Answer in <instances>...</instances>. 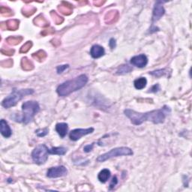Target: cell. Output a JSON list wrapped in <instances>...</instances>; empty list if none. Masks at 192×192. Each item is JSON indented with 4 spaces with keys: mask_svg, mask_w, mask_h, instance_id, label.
Wrapping results in <instances>:
<instances>
[{
    "mask_svg": "<svg viewBox=\"0 0 192 192\" xmlns=\"http://www.w3.org/2000/svg\"><path fill=\"white\" fill-rule=\"evenodd\" d=\"M170 111L169 107L164 106L162 109L155 110L147 113H140L133 110L126 109L124 113L131 120V123L135 125H140L145 121L152 122L154 124L163 123L166 119L167 114Z\"/></svg>",
    "mask_w": 192,
    "mask_h": 192,
    "instance_id": "cell-1",
    "label": "cell"
},
{
    "mask_svg": "<svg viewBox=\"0 0 192 192\" xmlns=\"http://www.w3.org/2000/svg\"><path fill=\"white\" fill-rule=\"evenodd\" d=\"M89 78L86 74H81L74 79L65 81L60 84L57 89V92L59 96H68L74 92L80 90L86 86Z\"/></svg>",
    "mask_w": 192,
    "mask_h": 192,
    "instance_id": "cell-2",
    "label": "cell"
},
{
    "mask_svg": "<svg viewBox=\"0 0 192 192\" xmlns=\"http://www.w3.org/2000/svg\"><path fill=\"white\" fill-rule=\"evenodd\" d=\"M33 93L34 90H32V89H22V90L14 89L12 92L3 101L2 106L3 107L6 108V109L10 108L11 107L16 105L17 103L20 100H22L25 96L32 95Z\"/></svg>",
    "mask_w": 192,
    "mask_h": 192,
    "instance_id": "cell-3",
    "label": "cell"
},
{
    "mask_svg": "<svg viewBox=\"0 0 192 192\" xmlns=\"http://www.w3.org/2000/svg\"><path fill=\"white\" fill-rule=\"evenodd\" d=\"M40 110V107L38 103L34 101H29L23 104L22 111L23 117L21 122L24 124H28L32 121L33 117L36 113H38Z\"/></svg>",
    "mask_w": 192,
    "mask_h": 192,
    "instance_id": "cell-4",
    "label": "cell"
},
{
    "mask_svg": "<svg viewBox=\"0 0 192 192\" xmlns=\"http://www.w3.org/2000/svg\"><path fill=\"white\" fill-rule=\"evenodd\" d=\"M133 151L129 147H118L111 149L109 152L104 153L97 158V162H104L105 161L110 159L114 157L124 156H132Z\"/></svg>",
    "mask_w": 192,
    "mask_h": 192,
    "instance_id": "cell-5",
    "label": "cell"
},
{
    "mask_svg": "<svg viewBox=\"0 0 192 192\" xmlns=\"http://www.w3.org/2000/svg\"><path fill=\"white\" fill-rule=\"evenodd\" d=\"M50 154V149H48L46 145L41 144L32 151V158L36 164H43L47 161Z\"/></svg>",
    "mask_w": 192,
    "mask_h": 192,
    "instance_id": "cell-6",
    "label": "cell"
},
{
    "mask_svg": "<svg viewBox=\"0 0 192 192\" xmlns=\"http://www.w3.org/2000/svg\"><path fill=\"white\" fill-rule=\"evenodd\" d=\"M94 131L93 128H89V129H77L71 131L69 134V138L73 141H77L87 134H92Z\"/></svg>",
    "mask_w": 192,
    "mask_h": 192,
    "instance_id": "cell-7",
    "label": "cell"
},
{
    "mask_svg": "<svg viewBox=\"0 0 192 192\" xmlns=\"http://www.w3.org/2000/svg\"><path fill=\"white\" fill-rule=\"evenodd\" d=\"M68 170L64 166H58L50 168L47 172V176L49 178H58L67 175Z\"/></svg>",
    "mask_w": 192,
    "mask_h": 192,
    "instance_id": "cell-8",
    "label": "cell"
},
{
    "mask_svg": "<svg viewBox=\"0 0 192 192\" xmlns=\"http://www.w3.org/2000/svg\"><path fill=\"white\" fill-rule=\"evenodd\" d=\"M164 3V2H157L155 5L154 9H153V14H152V23L156 22L158 21L159 19L162 17L163 15L165 13V10H164V7H163L162 4Z\"/></svg>",
    "mask_w": 192,
    "mask_h": 192,
    "instance_id": "cell-9",
    "label": "cell"
},
{
    "mask_svg": "<svg viewBox=\"0 0 192 192\" xmlns=\"http://www.w3.org/2000/svg\"><path fill=\"white\" fill-rule=\"evenodd\" d=\"M131 63L136 67L143 68L148 63V59L144 54H140V55L135 56V57L131 58Z\"/></svg>",
    "mask_w": 192,
    "mask_h": 192,
    "instance_id": "cell-10",
    "label": "cell"
},
{
    "mask_svg": "<svg viewBox=\"0 0 192 192\" xmlns=\"http://www.w3.org/2000/svg\"><path fill=\"white\" fill-rule=\"evenodd\" d=\"M105 53V50H104V47L98 45V44H95L92 47L90 50V54L92 58L94 59H98L103 57Z\"/></svg>",
    "mask_w": 192,
    "mask_h": 192,
    "instance_id": "cell-11",
    "label": "cell"
},
{
    "mask_svg": "<svg viewBox=\"0 0 192 192\" xmlns=\"http://www.w3.org/2000/svg\"><path fill=\"white\" fill-rule=\"evenodd\" d=\"M0 130H1V134L3 137H6V138L10 137L11 134H12L10 126L8 125L7 122L4 119H2L1 122H0Z\"/></svg>",
    "mask_w": 192,
    "mask_h": 192,
    "instance_id": "cell-12",
    "label": "cell"
},
{
    "mask_svg": "<svg viewBox=\"0 0 192 192\" xmlns=\"http://www.w3.org/2000/svg\"><path fill=\"white\" fill-rule=\"evenodd\" d=\"M68 130H69V126H68L67 123H61L56 125V131L62 138H64L66 136Z\"/></svg>",
    "mask_w": 192,
    "mask_h": 192,
    "instance_id": "cell-13",
    "label": "cell"
},
{
    "mask_svg": "<svg viewBox=\"0 0 192 192\" xmlns=\"http://www.w3.org/2000/svg\"><path fill=\"white\" fill-rule=\"evenodd\" d=\"M58 8H59L60 12L65 15H69L72 12V6H71V5H70L68 3H65V2H63L62 5H59Z\"/></svg>",
    "mask_w": 192,
    "mask_h": 192,
    "instance_id": "cell-14",
    "label": "cell"
},
{
    "mask_svg": "<svg viewBox=\"0 0 192 192\" xmlns=\"http://www.w3.org/2000/svg\"><path fill=\"white\" fill-rule=\"evenodd\" d=\"M110 175H111V173H110V171L109 170L104 169L98 173V179L101 182H102V183H105V182L110 179Z\"/></svg>",
    "mask_w": 192,
    "mask_h": 192,
    "instance_id": "cell-15",
    "label": "cell"
},
{
    "mask_svg": "<svg viewBox=\"0 0 192 192\" xmlns=\"http://www.w3.org/2000/svg\"><path fill=\"white\" fill-rule=\"evenodd\" d=\"M19 20H9L5 22V30H8L11 31H15L19 27Z\"/></svg>",
    "mask_w": 192,
    "mask_h": 192,
    "instance_id": "cell-16",
    "label": "cell"
},
{
    "mask_svg": "<svg viewBox=\"0 0 192 192\" xmlns=\"http://www.w3.org/2000/svg\"><path fill=\"white\" fill-rule=\"evenodd\" d=\"M134 84V87L137 90H143L146 86L147 80L145 77H140V78L135 80Z\"/></svg>",
    "mask_w": 192,
    "mask_h": 192,
    "instance_id": "cell-17",
    "label": "cell"
},
{
    "mask_svg": "<svg viewBox=\"0 0 192 192\" xmlns=\"http://www.w3.org/2000/svg\"><path fill=\"white\" fill-rule=\"evenodd\" d=\"M34 23H36V25H37V26H38L45 27L49 26V22H48V21L43 17V15L41 14L38 15V16L35 19Z\"/></svg>",
    "mask_w": 192,
    "mask_h": 192,
    "instance_id": "cell-18",
    "label": "cell"
},
{
    "mask_svg": "<svg viewBox=\"0 0 192 192\" xmlns=\"http://www.w3.org/2000/svg\"><path fill=\"white\" fill-rule=\"evenodd\" d=\"M21 65L23 70L25 71H31V70L33 69L34 65L30 60H29L27 58H23L22 61H21Z\"/></svg>",
    "mask_w": 192,
    "mask_h": 192,
    "instance_id": "cell-19",
    "label": "cell"
},
{
    "mask_svg": "<svg viewBox=\"0 0 192 192\" xmlns=\"http://www.w3.org/2000/svg\"><path fill=\"white\" fill-rule=\"evenodd\" d=\"M67 152V149L65 147H53L50 149V153L51 155L64 156Z\"/></svg>",
    "mask_w": 192,
    "mask_h": 192,
    "instance_id": "cell-20",
    "label": "cell"
},
{
    "mask_svg": "<svg viewBox=\"0 0 192 192\" xmlns=\"http://www.w3.org/2000/svg\"><path fill=\"white\" fill-rule=\"evenodd\" d=\"M132 70H133L132 67L129 66V65H123L120 67H119L117 71H116V74L119 75H123V74H127V73L131 72Z\"/></svg>",
    "mask_w": 192,
    "mask_h": 192,
    "instance_id": "cell-21",
    "label": "cell"
},
{
    "mask_svg": "<svg viewBox=\"0 0 192 192\" xmlns=\"http://www.w3.org/2000/svg\"><path fill=\"white\" fill-rule=\"evenodd\" d=\"M23 38L20 36H11L6 39V41L11 45H17L22 41Z\"/></svg>",
    "mask_w": 192,
    "mask_h": 192,
    "instance_id": "cell-22",
    "label": "cell"
},
{
    "mask_svg": "<svg viewBox=\"0 0 192 192\" xmlns=\"http://www.w3.org/2000/svg\"><path fill=\"white\" fill-rule=\"evenodd\" d=\"M149 74H150L151 75H152V76H154L156 77H164L168 74V70L166 69H159V70H156V71H151V72H149Z\"/></svg>",
    "mask_w": 192,
    "mask_h": 192,
    "instance_id": "cell-23",
    "label": "cell"
},
{
    "mask_svg": "<svg viewBox=\"0 0 192 192\" xmlns=\"http://www.w3.org/2000/svg\"><path fill=\"white\" fill-rule=\"evenodd\" d=\"M116 15H118V13L117 11H110L109 13L107 14L106 17H105V21L107 23H113L114 21V19L116 18Z\"/></svg>",
    "mask_w": 192,
    "mask_h": 192,
    "instance_id": "cell-24",
    "label": "cell"
},
{
    "mask_svg": "<svg viewBox=\"0 0 192 192\" xmlns=\"http://www.w3.org/2000/svg\"><path fill=\"white\" fill-rule=\"evenodd\" d=\"M46 57H47V53L44 51V50H39V51H38L37 53L32 54V57L40 62L45 59Z\"/></svg>",
    "mask_w": 192,
    "mask_h": 192,
    "instance_id": "cell-25",
    "label": "cell"
},
{
    "mask_svg": "<svg viewBox=\"0 0 192 192\" xmlns=\"http://www.w3.org/2000/svg\"><path fill=\"white\" fill-rule=\"evenodd\" d=\"M35 11H36V8L34 7H26L24 8H23V14L25 15L26 17H30L31 15H32L35 13Z\"/></svg>",
    "mask_w": 192,
    "mask_h": 192,
    "instance_id": "cell-26",
    "label": "cell"
},
{
    "mask_svg": "<svg viewBox=\"0 0 192 192\" xmlns=\"http://www.w3.org/2000/svg\"><path fill=\"white\" fill-rule=\"evenodd\" d=\"M50 14H51V16L53 17V20L54 22H55L57 24H60V23H62L63 22V17H59V15L57 14V13H56V11H51V13H50Z\"/></svg>",
    "mask_w": 192,
    "mask_h": 192,
    "instance_id": "cell-27",
    "label": "cell"
},
{
    "mask_svg": "<svg viewBox=\"0 0 192 192\" xmlns=\"http://www.w3.org/2000/svg\"><path fill=\"white\" fill-rule=\"evenodd\" d=\"M32 46V41H27L26 44H24V45L22 46V47L20 48V53H27L29 50H30V48Z\"/></svg>",
    "mask_w": 192,
    "mask_h": 192,
    "instance_id": "cell-28",
    "label": "cell"
},
{
    "mask_svg": "<svg viewBox=\"0 0 192 192\" xmlns=\"http://www.w3.org/2000/svg\"><path fill=\"white\" fill-rule=\"evenodd\" d=\"M48 132H49V129H48L47 128H45V129H38L36 131L37 136L40 137L46 136L48 134Z\"/></svg>",
    "mask_w": 192,
    "mask_h": 192,
    "instance_id": "cell-29",
    "label": "cell"
},
{
    "mask_svg": "<svg viewBox=\"0 0 192 192\" xmlns=\"http://www.w3.org/2000/svg\"><path fill=\"white\" fill-rule=\"evenodd\" d=\"M0 12H1V14H3V15H6V16H10V15H9L8 13L10 14L11 15L13 14L12 11H11L10 9L8 8L4 7V6H2L1 8H0Z\"/></svg>",
    "mask_w": 192,
    "mask_h": 192,
    "instance_id": "cell-30",
    "label": "cell"
},
{
    "mask_svg": "<svg viewBox=\"0 0 192 192\" xmlns=\"http://www.w3.org/2000/svg\"><path fill=\"white\" fill-rule=\"evenodd\" d=\"M117 183H118L117 177H116V176H113V179H112L111 180V182H110V190L113 189V188L115 187L116 185H117Z\"/></svg>",
    "mask_w": 192,
    "mask_h": 192,
    "instance_id": "cell-31",
    "label": "cell"
},
{
    "mask_svg": "<svg viewBox=\"0 0 192 192\" xmlns=\"http://www.w3.org/2000/svg\"><path fill=\"white\" fill-rule=\"evenodd\" d=\"M69 67V65H59V66L57 67V71L58 74H62L63 72L64 71H65V69H68V68Z\"/></svg>",
    "mask_w": 192,
    "mask_h": 192,
    "instance_id": "cell-32",
    "label": "cell"
},
{
    "mask_svg": "<svg viewBox=\"0 0 192 192\" xmlns=\"http://www.w3.org/2000/svg\"><path fill=\"white\" fill-rule=\"evenodd\" d=\"M159 90H160V86H159V84L157 83V84L154 85V86H152L150 89H149V92H158Z\"/></svg>",
    "mask_w": 192,
    "mask_h": 192,
    "instance_id": "cell-33",
    "label": "cell"
},
{
    "mask_svg": "<svg viewBox=\"0 0 192 192\" xmlns=\"http://www.w3.org/2000/svg\"><path fill=\"white\" fill-rule=\"evenodd\" d=\"M94 145H95L94 143H92V144H90V145H87V146H86L84 148H83V150H84L85 152H90L93 149Z\"/></svg>",
    "mask_w": 192,
    "mask_h": 192,
    "instance_id": "cell-34",
    "label": "cell"
},
{
    "mask_svg": "<svg viewBox=\"0 0 192 192\" xmlns=\"http://www.w3.org/2000/svg\"><path fill=\"white\" fill-rule=\"evenodd\" d=\"M1 52L5 54V55L11 56V55H13L14 53V50H5H5H4L3 49H2Z\"/></svg>",
    "mask_w": 192,
    "mask_h": 192,
    "instance_id": "cell-35",
    "label": "cell"
},
{
    "mask_svg": "<svg viewBox=\"0 0 192 192\" xmlns=\"http://www.w3.org/2000/svg\"><path fill=\"white\" fill-rule=\"evenodd\" d=\"M109 45H110V48H111V49H114V48L116 47V40L114 39V38H111V39L110 40Z\"/></svg>",
    "mask_w": 192,
    "mask_h": 192,
    "instance_id": "cell-36",
    "label": "cell"
},
{
    "mask_svg": "<svg viewBox=\"0 0 192 192\" xmlns=\"http://www.w3.org/2000/svg\"><path fill=\"white\" fill-rule=\"evenodd\" d=\"M2 63H5V65H4L5 67H10L13 65V61L11 59H8L5 62H2Z\"/></svg>",
    "mask_w": 192,
    "mask_h": 192,
    "instance_id": "cell-37",
    "label": "cell"
},
{
    "mask_svg": "<svg viewBox=\"0 0 192 192\" xmlns=\"http://www.w3.org/2000/svg\"><path fill=\"white\" fill-rule=\"evenodd\" d=\"M104 3V2H96V3H95V4H96V5H101V4H103Z\"/></svg>",
    "mask_w": 192,
    "mask_h": 192,
    "instance_id": "cell-38",
    "label": "cell"
}]
</instances>
